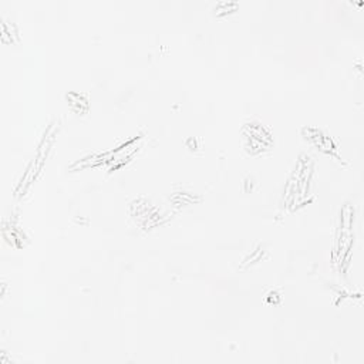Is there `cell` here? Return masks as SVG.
I'll return each instance as SVG.
<instances>
[{"label":"cell","instance_id":"cell-4","mask_svg":"<svg viewBox=\"0 0 364 364\" xmlns=\"http://www.w3.org/2000/svg\"><path fill=\"white\" fill-rule=\"evenodd\" d=\"M303 134L306 135L304 138L309 139L311 144H314L320 151L330 154V155H336V145L333 144L331 138L324 135L320 129H314V128H304Z\"/></svg>","mask_w":364,"mask_h":364},{"label":"cell","instance_id":"cell-1","mask_svg":"<svg viewBox=\"0 0 364 364\" xmlns=\"http://www.w3.org/2000/svg\"><path fill=\"white\" fill-rule=\"evenodd\" d=\"M354 208L351 205H344L340 212V223L336 235L333 262L343 272L350 260V250L354 242Z\"/></svg>","mask_w":364,"mask_h":364},{"label":"cell","instance_id":"cell-3","mask_svg":"<svg viewBox=\"0 0 364 364\" xmlns=\"http://www.w3.org/2000/svg\"><path fill=\"white\" fill-rule=\"evenodd\" d=\"M131 215L144 229L155 228L166 220V215L158 206L144 199H138L131 203Z\"/></svg>","mask_w":364,"mask_h":364},{"label":"cell","instance_id":"cell-2","mask_svg":"<svg viewBox=\"0 0 364 364\" xmlns=\"http://www.w3.org/2000/svg\"><path fill=\"white\" fill-rule=\"evenodd\" d=\"M310 158L307 156H301L300 161H299V165L301 168V171L294 169V173H293V179L297 181V183L289 181L287 186H286V196H287V200L290 205H294V203H299L304 199L306 193L309 192V185H310V175H311V169H310Z\"/></svg>","mask_w":364,"mask_h":364}]
</instances>
